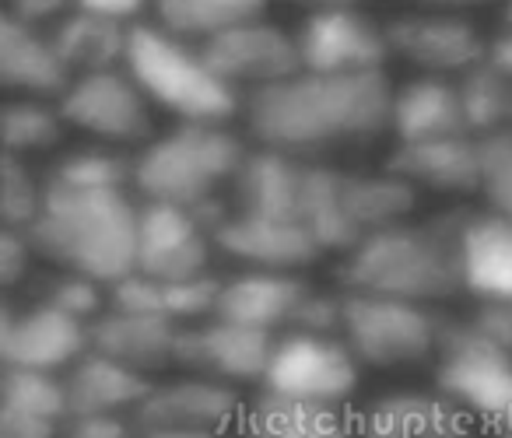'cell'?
<instances>
[{"mask_svg": "<svg viewBox=\"0 0 512 438\" xmlns=\"http://www.w3.org/2000/svg\"><path fill=\"white\" fill-rule=\"evenodd\" d=\"M393 92L386 71L372 74H313L246 95V130L256 148L320 162L323 155L355 148L390 130Z\"/></svg>", "mask_w": 512, "mask_h": 438, "instance_id": "1", "label": "cell"}, {"mask_svg": "<svg viewBox=\"0 0 512 438\" xmlns=\"http://www.w3.org/2000/svg\"><path fill=\"white\" fill-rule=\"evenodd\" d=\"M43 186L39 218L25 232L43 260L106 288L134 274L141 207L127 197V190H88L53 176Z\"/></svg>", "mask_w": 512, "mask_h": 438, "instance_id": "2", "label": "cell"}, {"mask_svg": "<svg viewBox=\"0 0 512 438\" xmlns=\"http://www.w3.org/2000/svg\"><path fill=\"white\" fill-rule=\"evenodd\" d=\"M467 211L442 214L432 221H400L372 232L341 256L337 281L344 291L404 298V302H442L463 291L460 228Z\"/></svg>", "mask_w": 512, "mask_h": 438, "instance_id": "3", "label": "cell"}, {"mask_svg": "<svg viewBox=\"0 0 512 438\" xmlns=\"http://www.w3.org/2000/svg\"><path fill=\"white\" fill-rule=\"evenodd\" d=\"M123 67L151 106L172 113L179 123H228L246 106V95L207 67L200 46L172 36L155 22L130 25Z\"/></svg>", "mask_w": 512, "mask_h": 438, "instance_id": "4", "label": "cell"}, {"mask_svg": "<svg viewBox=\"0 0 512 438\" xmlns=\"http://www.w3.org/2000/svg\"><path fill=\"white\" fill-rule=\"evenodd\" d=\"M246 144L225 123H179L169 134L151 137L134 158V190L148 204L193 207L221 197V186L235 183Z\"/></svg>", "mask_w": 512, "mask_h": 438, "instance_id": "5", "label": "cell"}, {"mask_svg": "<svg viewBox=\"0 0 512 438\" xmlns=\"http://www.w3.org/2000/svg\"><path fill=\"white\" fill-rule=\"evenodd\" d=\"M435 389L488 435H512V354L470 323H446L442 330Z\"/></svg>", "mask_w": 512, "mask_h": 438, "instance_id": "6", "label": "cell"}, {"mask_svg": "<svg viewBox=\"0 0 512 438\" xmlns=\"http://www.w3.org/2000/svg\"><path fill=\"white\" fill-rule=\"evenodd\" d=\"M446 323L428 305L344 291L341 337L369 368H407L439 354Z\"/></svg>", "mask_w": 512, "mask_h": 438, "instance_id": "7", "label": "cell"}, {"mask_svg": "<svg viewBox=\"0 0 512 438\" xmlns=\"http://www.w3.org/2000/svg\"><path fill=\"white\" fill-rule=\"evenodd\" d=\"M358 379H362V361L344 344V337L285 330L274 344L260 389L288 400L344 407L358 393Z\"/></svg>", "mask_w": 512, "mask_h": 438, "instance_id": "8", "label": "cell"}, {"mask_svg": "<svg viewBox=\"0 0 512 438\" xmlns=\"http://www.w3.org/2000/svg\"><path fill=\"white\" fill-rule=\"evenodd\" d=\"M67 127L85 130L109 144H148L151 141V102L127 67L78 74L57 102Z\"/></svg>", "mask_w": 512, "mask_h": 438, "instance_id": "9", "label": "cell"}, {"mask_svg": "<svg viewBox=\"0 0 512 438\" xmlns=\"http://www.w3.org/2000/svg\"><path fill=\"white\" fill-rule=\"evenodd\" d=\"M200 53L221 81H228L239 92L246 88V95L288 81L302 71L299 39L267 18L235 25L221 36L207 39L200 43Z\"/></svg>", "mask_w": 512, "mask_h": 438, "instance_id": "10", "label": "cell"}, {"mask_svg": "<svg viewBox=\"0 0 512 438\" xmlns=\"http://www.w3.org/2000/svg\"><path fill=\"white\" fill-rule=\"evenodd\" d=\"M92 351V323L74 319L46 302L25 309L4 305L0 316V358L4 368L29 372H64Z\"/></svg>", "mask_w": 512, "mask_h": 438, "instance_id": "11", "label": "cell"}, {"mask_svg": "<svg viewBox=\"0 0 512 438\" xmlns=\"http://www.w3.org/2000/svg\"><path fill=\"white\" fill-rule=\"evenodd\" d=\"M295 39L302 71L313 74H372L386 71V60L393 57L386 25H376L358 8L309 11Z\"/></svg>", "mask_w": 512, "mask_h": 438, "instance_id": "12", "label": "cell"}, {"mask_svg": "<svg viewBox=\"0 0 512 438\" xmlns=\"http://www.w3.org/2000/svg\"><path fill=\"white\" fill-rule=\"evenodd\" d=\"M274 344H278V333L211 316L204 323L179 326L176 365L190 375H204V379L228 382V386L264 382Z\"/></svg>", "mask_w": 512, "mask_h": 438, "instance_id": "13", "label": "cell"}, {"mask_svg": "<svg viewBox=\"0 0 512 438\" xmlns=\"http://www.w3.org/2000/svg\"><path fill=\"white\" fill-rule=\"evenodd\" d=\"M393 57L407 60L421 74L432 78H463L484 64L488 39L474 22L453 11H411L386 25Z\"/></svg>", "mask_w": 512, "mask_h": 438, "instance_id": "14", "label": "cell"}, {"mask_svg": "<svg viewBox=\"0 0 512 438\" xmlns=\"http://www.w3.org/2000/svg\"><path fill=\"white\" fill-rule=\"evenodd\" d=\"M249 403L228 382L204 375H183L172 382H151L148 396L134 410L141 431H200V435H225L242 424Z\"/></svg>", "mask_w": 512, "mask_h": 438, "instance_id": "15", "label": "cell"}, {"mask_svg": "<svg viewBox=\"0 0 512 438\" xmlns=\"http://www.w3.org/2000/svg\"><path fill=\"white\" fill-rule=\"evenodd\" d=\"M214 235L193 218V211L172 204H141L137 218V270L155 281H186L207 274Z\"/></svg>", "mask_w": 512, "mask_h": 438, "instance_id": "16", "label": "cell"}, {"mask_svg": "<svg viewBox=\"0 0 512 438\" xmlns=\"http://www.w3.org/2000/svg\"><path fill=\"white\" fill-rule=\"evenodd\" d=\"M214 249L242 270H281V274H299L323 256L320 242L299 221L260 218L235 207L225 225L214 232Z\"/></svg>", "mask_w": 512, "mask_h": 438, "instance_id": "17", "label": "cell"}, {"mask_svg": "<svg viewBox=\"0 0 512 438\" xmlns=\"http://www.w3.org/2000/svg\"><path fill=\"white\" fill-rule=\"evenodd\" d=\"M358 438H477V424L439 389H397L358 414Z\"/></svg>", "mask_w": 512, "mask_h": 438, "instance_id": "18", "label": "cell"}, {"mask_svg": "<svg viewBox=\"0 0 512 438\" xmlns=\"http://www.w3.org/2000/svg\"><path fill=\"white\" fill-rule=\"evenodd\" d=\"M0 81L22 99H57L71 88L74 71L60 57L53 36L15 15L0 18Z\"/></svg>", "mask_w": 512, "mask_h": 438, "instance_id": "19", "label": "cell"}, {"mask_svg": "<svg viewBox=\"0 0 512 438\" xmlns=\"http://www.w3.org/2000/svg\"><path fill=\"white\" fill-rule=\"evenodd\" d=\"M309 284L302 274H281V270H242L225 277L218 316L228 323L253 326V330H292L302 302L309 298Z\"/></svg>", "mask_w": 512, "mask_h": 438, "instance_id": "20", "label": "cell"}, {"mask_svg": "<svg viewBox=\"0 0 512 438\" xmlns=\"http://www.w3.org/2000/svg\"><path fill=\"white\" fill-rule=\"evenodd\" d=\"M386 169L407 179L414 190L435 193H477L484 190L481 141L474 134L442 137V141L397 144Z\"/></svg>", "mask_w": 512, "mask_h": 438, "instance_id": "21", "label": "cell"}, {"mask_svg": "<svg viewBox=\"0 0 512 438\" xmlns=\"http://www.w3.org/2000/svg\"><path fill=\"white\" fill-rule=\"evenodd\" d=\"M64 424H71L64 379L29 368H4L0 438H64Z\"/></svg>", "mask_w": 512, "mask_h": 438, "instance_id": "22", "label": "cell"}, {"mask_svg": "<svg viewBox=\"0 0 512 438\" xmlns=\"http://www.w3.org/2000/svg\"><path fill=\"white\" fill-rule=\"evenodd\" d=\"M309 162L281 155L271 148H256L246 155L232 183L235 211L260 214V218H285L302 225V200H306Z\"/></svg>", "mask_w": 512, "mask_h": 438, "instance_id": "23", "label": "cell"}, {"mask_svg": "<svg viewBox=\"0 0 512 438\" xmlns=\"http://www.w3.org/2000/svg\"><path fill=\"white\" fill-rule=\"evenodd\" d=\"M463 291L477 302H512V218L470 214L460 228Z\"/></svg>", "mask_w": 512, "mask_h": 438, "instance_id": "24", "label": "cell"}, {"mask_svg": "<svg viewBox=\"0 0 512 438\" xmlns=\"http://www.w3.org/2000/svg\"><path fill=\"white\" fill-rule=\"evenodd\" d=\"M390 130L397 144H421L470 134L456 81L418 74L414 81L400 85L393 92Z\"/></svg>", "mask_w": 512, "mask_h": 438, "instance_id": "25", "label": "cell"}, {"mask_svg": "<svg viewBox=\"0 0 512 438\" xmlns=\"http://www.w3.org/2000/svg\"><path fill=\"white\" fill-rule=\"evenodd\" d=\"M179 323L169 316H134L109 309L92 323V351L120 361L141 375L176 365Z\"/></svg>", "mask_w": 512, "mask_h": 438, "instance_id": "26", "label": "cell"}, {"mask_svg": "<svg viewBox=\"0 0 512 438\" xmlns=\"http://www.w3.org/2000/svg\"><path fill=\"white\" fill-rule=\"evenodd\" d=\"M67 407L71 421L78 417H123L134 414L141 400L148 396V375L120 365L99 351H88L81 361H74L64 375Z\"/></svg>", "mask_w": 512, "mask_h": 438, "instance_id": "27", "label": "cell"}, {"mask_svg": "<svg viewBox=\"0 0 512 438\" xmlns=\"http://www.w3.org/2000/svg\"><path fill=\"white\" fill-rule=\"evenodd\" d=\"M239 438H358V417L344 407L264 393L246 407Z\"/></svg>", "mask_w": 512, "mask_h": 438, "instance_id": "28", "label": "cell"}, {"mask_svg": "<svg viewBox=\"0 0 512 438\" xmlns=\"http://www.w3.org/2000/svg\"><path fill=\"white\" fill-rule=\"evenodd\" d=\"M344 207H348L351 225L365 235L393 228L400 221H411L418 207V190L407 179L386 172H344L341 179Z\"/></svg>", "mask_w": 512, "mask_h": 438, "instance_id": "29", "label": "cell"}, {"mask_svg": "<svg viewBox=\"0 0 512 438\" xmlns=\"http://www.w3.org/2000/svg\"><path fill=\"white\" fill-rule=\"evenodd\" d=\"M127 39H130V25L109 22V18L88 15V11L64 15L57 32H53V43H57L60 57L74 71V78L92 71H109V67H123V60H127Z\"/></svg>", "mask_w": 512, "mask_h": 438, "instance_id": "30", "label": "cell"}, {"mask_svg": "<svg viewBox=\"0 0 512 438\" xmlns=\"http://www.w3.org/2000/svg\"><path fill=\"white\" fill-rule=\"evenodd\" d=\"M271 0H151L155 25L200 46L221 32L264 18Z\"/></svg>", "mask_w": 512, "mask_h": 438, "instance_id": "31", "label": "cell"}, {"mask_svg": "<svg viewBox=\"0 0 512 438\" xmlns=\"http://www.w3.org/2000/svg\"><path fill=\"white\" fill-rule=\"evenodd\" d=\"M341 179H344L341 169H330V165H323V162H309L306 200H302V225L320 242L323 253L348 256L351 249L362 242V232H358L348 218Z\"/></svg>", "mask_w": 512, "mask_h": 438, "instance_id": "32", "label": "cell"}, {"mask_svg": "<svg viewBox=\"0 0 512 438\" xmlns=\"http://www.w3.org/2000/svg\"><path fill=\"white\" fill-rule=\"evenodd\" d=\"M456 88H460L467 130L474 137L512 127V81H505L495 67L477 64L474 71L456 78Z\"/></svg>", "mask_w": 512, "mask_h": 438, "instance_id": "33", "label": "cell"}, {"mask_svg": "<svg viewBox=\"0 0 512 438\" xmlns=\"http://www.w3.org/2000/svg\"><path fill=\"white\" fill-rule=\"evenodd\" d=\"M67 120L60 116L57 106H46L43 99H15L4 109V148L8 155H39V151H50L53 144H60L64 137Z\"/></svg>", "mask_w": 512, "mask_h": 438, "instance_id": "34", "label": "cell"}, {"mask_svg": "<svg viewBox=\"0 0 512 438\" xmlns=\"http://www.w3.org/2000/svg\"><path fill=\"white\" fill-rule=\"evenodd\" d=\"M53 179L71 186H88V190H127V183L134 186V162L127 155H116V151L88 148L67 155L53 169Z\"/></svg>", "mask_w": 512, "mask_h": 438, "instance_id": "35", "label": "cell"}, {"mask_svg": "<svg viewBox=\"0 0 512 438\" xmlns=\"http://www.w3.org/2000/svg\"><path fill=\"white\" fill-rule=\"evenodd\" d=\"M43 190L46 186L36 183L25 158L4 151V165H0V214H4V228L29 232L32 221L39 218V207H43Z\"/></svg>", "mask_w": 512, "mask_h": 438, "instance_id": "36", "label": "cell"}, {"mask_svg": "<svg viewBox=\"0 0 512 438\" xmlns=\"http://www.w3.org/2000/svg\"><path fill=\"white\" fill-rule=\"evenodd\" d=\"M221 288H225V281L214 277L211 270L186 277V281H169L165 284V316L176 319L179 326L204 323V319L218 316Z\"/></svg>", "mask_w": 512, "mask_h": 438, "instance_id": "37", "label": "cell"}, {"mask_svg": "<svg viewBox=\"0 0 512 438\" xmlns=\"http://www.w3.org/2000/svg\"><path fill=\"white\" fill-rule=\"evenodd\" d=\"M481 141V162H484V197L491 211L512 218V127L495 130V134L477 137Z\"/></svg>", "mask_w": 512, "mask_h": 438, "instance_id": "38", "label": "cell"}, {"mask_svg": "<svg viewBox=\"0 0 512 438\" xmlns=\"http://www.w3.org/2000/svg\"><path fill=\"white\" fill-rule=\"evenodd\" d=\"M102 288H106V284L92 281V277L60 270L57 277H50V281H46L39 302L53 305V309L67 312V316H74V319L95 323V319L102 316Z\"/></svg>", "mask_w": 512, "mask_h": 438, "instance_id": "39", "label": "cell"}, {"mask_svg": "<svg viewBox=\"0 0 512 438\" xmlns=\"http://www.w3.org/2000/svg\"><path fill=\"white\" fill-rule=\"evenodd\" d=\"M109 305L134 316H165V284L134 270L109 288Z\"/></svg>", "mask_w": 512, "mask_h": 438, "instance_id": "40", "label": "cell"}, {"mask_svg": "<svg viewBox=\"0 0 512 438\" xmlns=\"http://www.w3.org/2000/svg\"><path fill=\"white\" fill-rule=\"evenodd\" d=\"M341 319H344V291H337V295L334 291H309L292 330L334 333V337H341Z\"/></svg>", "mask_w": 512, "mask_h": 438, "instance_id": "41", "label": "cell"}, {"mask_svg": "<svg viewBox=\"0 0 512 438\" xmlns=\"http://www.w3.org/2000/svg\"><path fill=\"white\" fill-rule=\"evenodd\" d=\"M32 253H36V246H32L25 232H18V228H4L0 232V284L4 288H15L29 274Z\"/></svg>", "mask_w": 512, "mask_h": 438, "instance_id": "42", "label": "cell"}, {"mask_svg": "<svg viewBox=\"0 0 512 438\" xmlns=\"http://www.w3.org/2000/svg\"><path fill=\"white\" fill-rule=\"evenodd\" d=\"M484 340L512 354V302H477L474 316L467 319Z\"/></svg>", "mask_w": 512, "mask_h": 438, "instance_id": "43", "label": "cell"}, {"mask_svg": "<svg viewBox=\"0 0 512 438\" xmlns=\"http://www.w3.org/2000/svg\"><path fill=\"white\" fill-rule=\"evenodd\" d=\"M144 8H151V0H74V11H88L120 25H137Z\"/></svg>", "mask_w": 512, "mask_h": 438, "instance_id": "44", "label": "cell"}, {"mask_svg": "<svg viewBox=\"0 0 512 438\" xmlns=\"http://www.w3.org/2000/svg\"><path fill=\"white\" fill-rule=\"evenodd\" d=\"M64 438H141L123 417H78L64 428Z\"/></svg>", "mask_w": 512, "mask_h": 438, "instance_id": "45", "label": "cell"}, {"mask_svg": "<svg viewBox=\"0 0 512 438\" xmlns=\"http://www.w3.org/2000/svg\"><path fill=\"white\" fill-rule=\"evenodd\" d=\"M74 0H8V15L22 18L29 25H43L50 18H64Z\"/></svg>", "mask_w": 512, "mask_h": 438, "instance_id": "46", "label": "cell"}, {"mask_svg": "<svg viewBox=\"0 0 512 438\" xmlns=\"http://www.w3.org/2000/svg\"><path fill=\"white\" fill-rule=\"evenodd\" d=\"M484 64L495 67L505 81H512V29H502L495 39H488V53H484Z\"/></svg>", "mask_w": 512, "mask_h": 438, "instance_id": "47", "label": "cell"}, {"mask_svg": "<svg viewBox=\"0 0 512 438\" xmlns=\"http://www.w3.org/2000/svg\"><path fill=\"white\" fill-rule=\"evenodd\" d=\"M295 4H306L313 11H327V8H362L369 0H295Z\"/></svg>", "mask_w": 512, "mask_h": 438, "instance_id": "48", "label": "cell"}, {"mask_svg": "<svg viewBox=\"0 0 512 438\" xmlns=\"http://www.w3.org/2000/svg\"><path fill=\"white\" fill-rule=\"evenodd\" d=\"M141 438H221V435H200V431H141Z\"/></svg>", "mask_w": 512, "mask_h": 438, "instance_id": "49", "label": "cell"}, {"mask_svg": "<svg viewBox=\"0 0 512 438\" xmlns=\"http://www.w3.org/2000/svg\"><path fill=\"white\" fill-rule=\"evenodd\" d=\"M421 4H428V8H474V4H488V0H421Z\"/></svg>", "mask_w": 512, "mask_h": 438, "instance_id": "50", "label": "cell"}, {"mask_svg": "<svg viewBox=\"0 0 512 438\" xmlns=\"http://www.w3.org/2000/svg\"><path fill=\"white\" fill-rule=\"evenodd\" d=\"M502 25L505 29H512V0H505L502 4Z\"/></svg>", "mask_w": 512, "mask_h": 438, "instance_id": "51", "label": "cell"}, {"mask_svg": "<svg viewBox=\"0 0 512 438\" xmlns=\"http://www.w3.org/2000/svg\"><path fill=\"white\" fill-rule=\"evenodd\" d=\"M488 438H512V435H488Z\"/></svg>", "mask_w": 512, "mask_h": 438, "instance_id": "52", "label": "cell"}]
</instances>
